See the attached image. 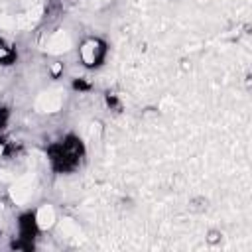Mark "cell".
<instances>
[{"mask_svg":"<svg viewBox=\"0 0 252 252\" xmlns=\"http://www.w3.org/2000/svg\"><path fill=\"white\" fill-rule=\"evenodd\" d=\"M104 43L96 37H91V39H85L83 45L79 47V55H81V61L87 65V67H96L100 65V61L104 59Z\"/></svg>","mask_w":252,"mask_h":252,"instance_id":"cell-1","label":"cell"},{"mask_svg":"<svg viewBox=\"0 0 252 252\" xmlns=\"http://www.w3.org/2000/svg\"><path fill=\"white\" fill-rule=\"evenodd\" d=\"M12 57H14V51H12L10 47H6V45H0V63L10 61Z\"/></svg>","mask_w":252,"mask_h":252,"instance_id":"cell-2","label":"cell"}]
</instances>
